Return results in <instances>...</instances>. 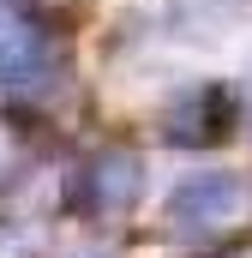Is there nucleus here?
<instances>
[{
	"label": "nucleus",
	"instance_id": "f257e3e1",
	"mask_svg": "<svg viewBox=\"0 0 252 258\" xmlns=\"http://www.w3.org/2000/svg\"><path fill=\"white\" fill-rule=\"evenodd\" d=\"M54 72H60L54 24L24 0H0V96L30 102L54 84Z\"/></svg>",
	"mask_w": 252,
	"mask_h": 258
},
{
	"label": "nucleus",
	"instance_id": "f03ea898",
	"mask_svg": "<svg viewBox=\"0 0 252 258\" xmlns=\"http://www.w3.org/2000/svg\"><path fill=\"white\" fill-rule=\"evenodd\" d=\"M138 198H144V156L126 150V144H108L72 174L66 210L84 216V222H120V216L138 210Z\"/></svg>",
	"mask_w": 252,
	"mask_h": 258
},
{
	"label": "nucleus",
	"instance_id": "7ed1b4c3",
	"mask_svg": "<svg viewBox=\"0 0 252 258\" xmlns=\"http://www.w3.org/2000/svg\"><path fill=\"white\" fill-rule=\"evenodd\" d=\"M246 210V180L228 174V168H204V174H186L174 192H168V234L180 240H210L222 228H234Z\"/></svg>",
	"mask_w": 252,
	"mask_h": 258
},
{
	"label": "nucleus",
	"instance_id": "20e7f679",
	"mask_svg": "<svg viewBox=\"0 0 252 258\" xmlns=\"http://www.w3.org/2000/svg\"><path fill=\"white\" fill-rule=\"evenodd\" d=\"M234 126H240V102L222 78L186 84L162 108V144H174V150H216L222 138H234Z\"/></svg>",
	"mask_w": 252,
	"mask_h": 258
},
{
	"label": "nucleus",
	"instance_id": "39448f33",
	"mask_svg": "<svg viewBox=\"0 0 252 258\" xmlns=\"http://www.w3.org/2000/svg\"><path fill=\"white\" fill-rule=\"evenodd\" d=\"M252 18V0H168V30L180 42H216Z\"/></svg>",
	"mask_w": 252,
	"mask_h": 258
},
{
	"label": "nucleus",
	"instance_id": "423d86ee",
	"mask_svg": "<svg viewBox=\"0 0 252 258\" xmlns=\"http://www.w3.org/2000/svg\"><path fill=\"white\" fill-rule=\"evenodd\" d=\"M30 156H36L30 126H24L18 114H0V192H6V186H18V180L30 174Z\"/></svg>",
	"mask_w": 252,
	"mask_h": 258
},
{
	"label": "nucleus",
	"instance_id": "0eeeda50",
	"mask_svg": "<svg viewBox=\"0 0 252 258\" xmlns=\"http://www.w3.org/2000/svg\"><path fill=\"white\" fill-rule=\"evenodd\" d=\"M0 258H30V234L12 228V222H0Z\"/></svg>",
	"mask_w": 252,
	"mask_h": 258
},
{
	"label": "nucleus",
	"instance_id": "6e6552de",
	"mask_svg": "<svg viewBox=\"0 0 252 258\" xmlns=\"http://www.w3.org/2000/svg\"><path fill=\"white\" fill-rule=\"evenodd\" d=\"M60 258H108L102 246H72V252H60Z\"/></svg>",
	"mask_w": 252,
	"mask_h": 258
},
{
	"label": "nucleus",
	"instance_id": "1a4fd4ad",
	"mask_svg": "<svg viewBox=\"0 0 252 258\" xmlns=\"http://www.w3.org/2000/svg\"><path fill=\"white\" fill-rule=\"evenodd\" d=\"M246 114H252V72H246Z\"/></svg>",
	"mask_w": 252,
	"mask_h": 258
}]
</instances>
